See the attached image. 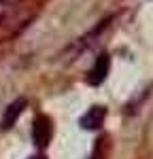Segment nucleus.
I'll list each match as a JSON object with an SVG mask.
<instances>
[{
	"instance_id": "nucleus-1",
	"label": "nucleus",
	"mask_w": 153,
	"mask_h": 159,
	"mask_svg": "<svg viewBox=\"0 0 153 159\" xmlns=\"http://www.w3.org/2000/svg\"><path fill=\"white\" fill-rule=\"evenodd\" d=\"M26 106H28V100H26V98L13 100L11 104L4 108V115H2V119H0V129H11L13 125L17 123L19 115L26 110Z\"/></svg>"
},
{
	"instance_id": "nucleus-2",
	"label": "nucleus",
	"mask_w": 153,
	"mask_h": 159,
	"mask_svg": "<svg viewBox=\"0 0 153 159\" xmlns=\"http://www.w3.org/2000/svg\"><path fill=\"white\" fill-rule=\"evenodd\" d=\"M51 121L45 117V115H38L34 119V127H32V138H34V144H38L40 148H45L51 140Z\"/></svg>"
},
{
	"instance_id": "nucleus-3",
	"label": "nucleus",
	"mask_w": 153,
	"mask_h": 159,
	"mask_svg": "<svg viewBox=\"0 0 153 159\" xmlns=\"http://www.w3.org/2000/svg\"><path fill=\"white\" fill-rule=\"evenodd\" d=\"M104 117H106V108L104 106H91L81 117V127L83 129H98L104 123Z\"/></svg>"
},
{
	"instance_id": "nucleus-4",
	"label": "nucleus",
	"mask_w": 153,
	"mask_h": 159,
	"mask_svg": "<svg viewBox=\"0 0 153 159\" xmlns=\"http://www.w3.org/2000/svg\"><path fill=\"white\" fill-rule=\"evenodd\" d=\"M109 66H111V60H109V55L106 53H100L98 55V60L94 64V68H91V72H89V83L91 85H100L102 81L106 79V74H109Z\"/></svg>"
},
{
	"instance_id": "nucleus-5",
	"label": "nucleus",
	"mask_w": 153,
	"mask_h": 159,
	"mask_svg": "<svg viewBox=\"0 0 153 159\" xmlns=\"http://www.w3.org/2000/svg\"><path fill=\"white\" fill-rule=\"evenodd\" d=\"M30 159H45V157H43V155H38V157H30Z\"/></svg>"
}]
</instances>
